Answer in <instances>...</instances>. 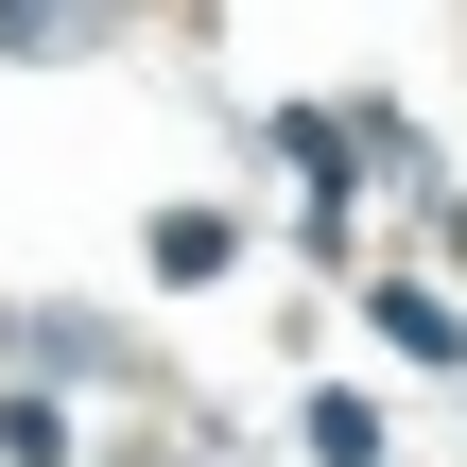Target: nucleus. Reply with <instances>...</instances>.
<instances>
[{
    "label": "nucleus",
    "instance_id": "obj_4",
    "mask_svg": "<svg viewBox=\"0 0 467 467\" xmlns=\"http://www.w3.org/2000/svg\"><path fill=\"white\" fill-rule=\"evenodd\" d=\"M0 467H69V416L52 399H0Z\"/></svg>",
    "mask_w": 467,
    "mask_h": 467
},
{
    "label": "nucleus",
    "instance_id": "obj_2",
    "mask_svg": "<svg viewBox=\"0 0 467 467\" xmlns=\"http://www.w3.org/2000/svg\"><path fill=\"white\" fill-rule=\"evenodd\" d=\"M225 260H243L225 208H173V225H156V277H225Z\"/></svg>",
    "mask_w": 467,
    "mask_h": 467
},
{
    "label": "nucleus",
    "instance_id": "obj_3",
    "mask_svg": "<svg viewBox=\"0 0 467 467\" xmlns=\"http://www.w3.org/2000/svg\"><path fill=\"white\" fill-rule=\"evenodd\" d=\"M312 467H381V416L364 399H312Z\"/></svg>",
    "mask_w": 467,
    "mask_h": 467
},
{
    "label": "nucleus",
    "instance_id": "obj_1",
    "mask_svg": "<svg viewBox=\"0 0 467 467\" xmlns=\"http://www.w3.org/2000/svg\"><path fill=\"white\" fill-rule=\"evenodd\" d=\"M364 312H381V347H399V364H467V312H451V295H416V277H381Z\"/></svg>",
    "mask_w": 467,
    "mask_h": 467
}]
</instances>
